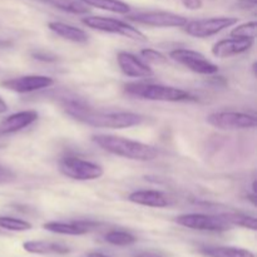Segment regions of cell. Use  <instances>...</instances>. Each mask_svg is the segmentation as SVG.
Listing matches in <instances>:
<instances>
[{
  "mask_svg": "<svg viewBox=\"0 0 257 257\" xmlns=\"http://www.w3.org/2000/svg\"><path fill=\"white\" fill-rule=\"evenodd\" d=\"M65 112L74 119L95 128H122L135 127L143 122V117L133 112H99L87 107L83 103L70 100L64 105Z\"/></svg>",
  "mask_w": 257,
  "mask_h": 257,
  "instance_id": "obj_1",
  "label": "cell"
},
{
  "mask_svg": "<svg viewBox=\"0 0 257 257\" xmlns=\"http://www.w3.org/2000/svg\"><path fill=\"white\" fill-rule=\"evenodd\" d=\"M93 141L102 150L107 151L112 155L119 156V157L128 158V160L148 162V161H153L158 157V151L152 146L128 140L124 137L110 135H95L93 136Z\"/></svg>",
  "mask_w": 257,
  "mask_h": 257,
  "instance_id": "obj_2",
  "label": "cell"
},
{
  "mask_svg": "<svg viewBox=\"0 0 257 257\" xmlns=\"http://www.w3.org/2000/svg\"><path fill=\"white\" fill-rule=\"evenodd\" d=\"M125 93L133 97L142 98L156 102H183L192 99L191 94L180 88L168 87V85L150 84V83H128L124 87Z\"/></svg>",
  "mask_w": 257,
  "mask_h": 257,
  "instance_id": "obj_3",
  "label": "cell"
},
{
  "mask_svg": "<svg viewBox=\"0 0 257 257\" xmlns=\"http://www.w3.org/2000/svg\"><path fill=\"white\" fill-rule=\"evenodd\" d=\"M82 23L84 25H87L88 28H92V29L104 33H110V34L123 35V37L136 40V42H147L148 40L147 37L142 32H140L137 28L132 27L128 23L122 22V20L113 19V18L90 15V17L83 18Z\"/></svg>",
  "mask_w": 257,
  "mask_h": 257,
  "instance_id": "obj_4",
  "label": "cell"
},
{
  "mask_svg": "<svg viewBox=\"0 0 257 257\" xmlns=\"http://www.w3.org/2000/svg\"><path fill=\"white\" fill-rule=\"evenodd\" d=\"M59 170L67 177L75 181H93L103 176L102 166L75 156H67L59 161Z\"/></svg>",
  "mask_w": 257,
  "mask_h": 257,
  "instance_id": "obj_5",
  "label": "cell"
},
{
  "mask_svg": "<svg viewBox=\"0 0 257 257\" xmlns=\"http://www.w3.org/2000/svg\"><path fill=\"white\" fill-rule=\"evenodd\" d=\"M176 222L183 227L210 232H222L230 230L232 226L222 216L205 215V213H186L176 217Z\"/></svg>",
  "mask_w": 257,
  "mask_h": 257,
  "instance_id": "obj_6",
  "label": "cell"
},
{
  "mask_svg": "<svg viewBox=\"0 0 257 257\" xmlns=\"http://www.w3.org/2000/svg\"><path fill=\"white\" fill-rule=\"evenodd\" d=\"M207 123L218 130H251L257 125L256 115L242 112H215L207 117Z\"/></svg>",
  "mask_w": 257,
  "mask_h": 257,
  "instance_id": "obj_7",
  "label": "cell"
},
{
  "mask_svg": "<svg viewBox=\"0 0 257 257\" xmlns=\"http://www.w3.org/2000/svg\"><path fill=\"white\" fill-rule=\"evenodd\" d=\"M238 22L237 18L217 17L187 22L185 30L188 35L195 38H208L217 33L222 32L226 28H230Z\"/></svg>",
  "mask_w": 257,
  "mask_h": 257,
  "instance_id": "obj_8",
  "label": "cell"
},
{
  "mask_svg": "<svg viewBox=\"0 0 257 257\" xmlns=\"http://www.w3.org/2000/svg\"><path fill=\"white\" fill-rule=\"evenodd\" d=\"M170 57L180 64L185 65L197 74L212 75L218 72V67L207 59L201 53L191 49H175L170 53Z\"/></svg>",
  "mask_w": 257,
  "mask_h": 257,
  "instance_id": "obj_9",
  "label": "cell"
},
{
  "mask_svg": "<svg viewBox=\"0 0 257 257\" xmlns=\"http://www.w3.org/2000/svg\"><path fill=\"white\" fill-rule=\"evenodd\" d=\"M128 19L138 24L155 28H182L187 24V18L168 12H146L130 15Z\"/></svg>",
  "mask_w": 257,
  "mask_h": 257,
  "instance_id": "obj_10",
  "label": "cell"
},
{
  "mask_svg": "<svg viewBox=\"0 0 257 257\" xmlns=\"http://www.w3.org/2000/svg\"><path fill=\"white\" fill-rule=\"evenodd\" d=\"M54 84V79L47 75H23L2 82V85L12 92L30 93L49 88Z\"/></svg>",
  "mask_w": 257,
  "mask_h": 257,
  "instance_id": "obj_11",
  "label": "cell"
},
{
  "mask_svg": "<svg viewBox=\"0 0 257 257\" xmlns=\"http://www.w3.org/2000/svg\"><path fill=\"white\" fill-rule=\"evenodd\" d=\"M117 62L123 74L127 77L150 78L153 75V70L132 53L119 52L117 55Z\"/></svg>",
  "mask_w": 257,
  "mask_h": 257,
  "instance_id": "obj_12",
  "label": "cell"
},
{
  "mask_svg": "<svg viewBox=\"0 0 257 257\" xmlns=\"http://www.w3.org/2000/svg\"><path fill=\"white\" fill-rule=\"evenodd\" d=\"M252 45L253 39H245V38L222 39L213 45L212 54L217 58H230L247 52Z\"/></svg>",
  "mask_w": 257,
  "mask_h": 257,
  "instance_id": "obj_13",
  "label": "cell"
},
{
  "mask_svg": "<svg viewBox=\"0 0 257 257\" xmlns=\"http://www.w3.org/2000/svg\"><path fill=\"white\" fill-rule=\"evenodd\" d=\"M37 119L38 113L35 110H22V112L10 114L0 123V136H8L19 132V131L29 127Z\"/></svg>",
  "mask_w": 257,
  "mask_h": 257,
  "instance_id": "obj_14",
  "label": "cell"
},
{
  "mask_svg": "<svg viewBox=\"0 0 257 257\" xmlns=\"http://www.w3.org/2000/svg\"><path fill=\"white\" fill-rule=\"evenodd\" d=\"M98 226L94 222H85V221H73V222H47L43 225V228L49 232L59 233V235H68V236H80L85 235L90 230Z\"/></svg>",
  "mask_w": 257,
  "mask_h": 257,
  "instance_id": "obj_15",
  "label": "cell"
},
{
  "mask_svg": "<svg viewBox=\"0 0 257 257\" xmlns=\"http://www.w3.org/2000/svg\"><path fill=\"white\" fill-rule=\"evenodd\" d=\"M128 201L132 203L141 206H147V207L163 208L168 206V200L162 192L153 190H141L135 191L128 196Z\"/></svg>",
  "mask_w": 257,
  "mask_h": 257,
  "instance_id": "obj_16",
  "label": "cell"
},
{
  "mask_svg": "<svg viewBox=\"0 0 257 257\" xmlns=\"http://www.w3.org/2000/svg\"><path fill=\"white\" fill-rule=\"evenodd\" d=\"M23 248L27 252L38 253V255H65L69 252V247L59 242H50V241H27L23 243Z\"/></svg>",
  "mask_w": 257,
  "mask_h": 257,
  "instance_id": "obj_17",
  "label": "cell"
},
{
  "mask_svg": "<svg viewBox=\"0 0 257 257\" xmlns=\"http://www.w3.org/2000/svg\"><path fill=\"white\" fill-rule=\"evenodd\" d=\"M48 28L52 32H54L57 35L69 40V42L80 43V44L88 42L87 33L84 30L79 29L77 27H73L70 24H65V23L62 22H50L48 24Z\"/></svg>",
  "mask_w": 257,
  "mask_h": 257,
  "instance_id": "obj_18",
  "label": "cell"
},
{
  "mask_svg": "<svg viewBox=\"0 0 257 257\" xmlns=\"http://www.w3.org/2000/svg\"><path fill=\"white\" fill-rule=\"evenodd\" d=\"M202 252L210 257H255L251 251L231 246H208L202 248Z\"/></svg>",
  "mask_w": 257,
  "mask_h": 257,
  "instance_id": "obj_19",
  "label": "cell"
},
{
  "mask_svg": "<svg viewBox=\"0 0 257 257\" xmlns=\"http://www.w3.org/2000/svg\"><path fill=\"white\" fill-rule=\"evenodd\" d=\"M80 2L88 7H94L117 14H127L131 10L130 5L122 0H80Z\"/></svg>",
  "mask_w": 257,
  "mask_h": 257,
  "instance_id": "obj_20",
  "label": "cell"
},
{
  "mask_svg": "<svg viewBox=\"0 0 257 257\" xmlns=\"http://www.w3.org/2000/svg\"><path fill=\"white\" fill-rule=\"evenodd\" d=\"M48 4L63 10V12L70 13V14H87L89 13V8L84 3L77 2V0H44Z\"/></svg>",
  "mask_w": 257,
  "mask_h": 257,
  "instance_id": "obj_21",
  "label": "cell"
},
{
  "mask_svg": "<svg viewBox=\"0 0 257 257\" xmlns=\"http://www.w3.org/2000/svg\"><path fill=\"white\" fill-rule=\"evenodd\" d=\"M222 216L231 226H241V227L250 228V230H257V220L253 216L245 215V213L233 212V213H223Z\"/></svg>",
  "mask_w": 257,
  "mask_h": 257,
  "instance_id": "obj_22",
  "label": "cell"
},
{
  "mask_svg": "<svg viewBox=\"0 0 257 257\" xmlns=\"http://www.w3.org/2000/svg\"><path fill=\"white\" fill-rule=\"evenodd\" d=\"M104 240L114 246H130L135 243L137 238L125 231H109L104 235Z\"/></svg>",
  "mask_w": 257,
  "mask_h": 257,
  "instance_id": "obj_23",
  "label": "cell"
},
{
  "mask_svg": "<svg viewBox=\"0 0 257 257\" xmlns=\"http://www.w3.org/2000/svg\"><path fill=\"white\" fill-rule=\"evenodd\" d=\"M32 227V223L28 222V221L9 217V216H0V228H4V230L22 232V231L30 230Z\"/></svg>",
  "mask_w": 257,
  "mask_h": 257,
  "instance_id": "obj_24",
  "label": "cell"
},
{
  "mask_svg": "<svg viewBox=\"0 0 257 257\" xmlns=\"http://www.w3.org/2000/svg\"><path fill=\"white\" fill-rule=\"evenodd\" d=\"M257 32V23L256 22H248L243 23V24L237 25L231 30L230 35L232 38H245V39H253L256 38Z\"/></svg>",
  "mask_w": 257,
  "mask_h": 257,
  "instance_id": "obj_25",
  "label": "cell"
},
{
  "mask_svg": "<svg viewBox=\"0 0 257 257\" xmlns=\"http://www.w3.org/2000/svg\"><path fill=\"white\" fill-rule=\"evenodd\" d=\"M141 54L148 62L153 63V64H165L167 63V57L165 54H162L161 52L155 49H151V48H146V49L141 50Z\"/></svg>",
  "mask_w": 257,
  "mask_h": 257,
  "instance_id": "obj_26",
  "label": "cell"
},
{
  "mask_svg": "<svg viewBox=\"0 0 257 257\" xmlns=\"http://www.w3.org/2000/svg\"><path fill=\"white\" fill-rule=\"evenodd\" d=\"M15 178L14 172L9 168L4 167V166H0V183H7L10 182Z\"/></svg>",
  "mask_w": 257,
  "mask_h": 257,
  "instance_id": "obj_27",
  "label": "cell"
},
{
  "mask_svg": "<svg viewBox=\"0 0 257 257\" xmlns=\"http://www.w3.org/2000/svg\"><path fill=\"white\" fill-rule=\"evenodd\" d=\"M33 57L38 60H43V62H54V60L57 59L55 55L49 54V53H44V52L33 53Z\"/></svg>",
  "mask_w": 257,
  "mask_h": 257,
  "instance_id": "obj_28",
  "label": "cell"
},
{
  "mask_svg": "<svg viewBox=\"0 0 257 257\" xmlns=\"http://www.w3.org/2000/svg\"><path fill=\"white\" fill-rule=\"evenodd\" d=\"M182 4L190 10H198L202 8L203 0H182Z\"/></svg>",
  "mask_w": 257,
  "mask_h": 257,
  "instance_id": "obj_29",
  "label": "cell"
},
{
  "mask_svg": "<svg viewBox=\"0 0 257 257\" xmlns=\"http://www.w3.org/2000/svg\"><path fill=\"white\" fill-rule=\"evenodd\" d=\"M135 257H165L162 253L155 252V251H140L135 255Z\"/></svg>",
  "mask_w": 257,
  "mask_h": 257,
  "instance_id": "obj_30",
  "label": "cell"
},
{
  "mask_svg": "<svg viewBox=\"0 0 257 257\" xmlns=\"http://www.w3.org/2000/svg\"><path fill=\"white\" fill-rule=\"evenodd\" d=\"M257 4V0H240L238 5L243 9H250V8H255Z\"/></svg>",
  "mask_w": 257,
  "mask_h": 257,
  "instance_id": "obj_31",
  "label": "cell"
},
{
  "mask_svg": "<svg viewBox=\"0 0 257 257\" xmlns=\"http://www.w3.org/2000/svg\"><path fill=\"white\" fill-rule=\"evenodd\" d=\"M8 110V104L7 102H5L4 99H3L2 97H0V114H3V113H5Z\"/></svg>",
  "mask_w": 257,
  "mask_h": 257,
  "instance_id": "obj_32",
  "label": "cell"
},
{
  "mask_svg": "<svg viewBox=\"0 0 257 257\" xmlns=\"http://www.w3.org/2000/svg\"><path fill=\"white\" fill-rule=\"evenodd\" d=\"M87 257H109V256L104 255V253H100V252H90V253H88Z\"/></svg>",
  "mask_w": 257,
  "mask_h": 257,
  "instance_id": "obj_33",
  "label": "cell"
}]
</instances>
